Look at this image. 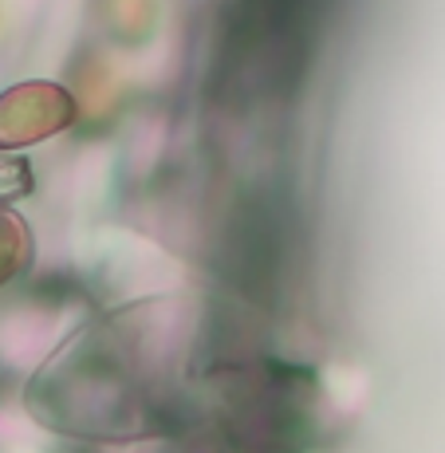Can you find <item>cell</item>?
Returning a JSON list of instances; mask_svg holds the SVG:
<instances>
[{
  "instance_id": "7a4b0ae2",
  "label": "cell",
  "mask_w": 445,
  "mask_h": 453,
  "mask_svg": "<svg viewBox=\"0 0 445 453\" xmlns=\"http://www.w3.org/2000/svg\"><path fill=\"white\" fill-rule=\"evenodd\" d=\"M32 260V233L28 221L12 209H0V288L12 284Z\"/></svg>"
},
{
  "instance_id": "6da1fadb",
  "label": "cell",
  "mask_w": 445,
  "mask_h": 453,
  "mask_svg": "<svg viewBox=\"0 0 445 453\" xmlns=\"http://www.w3.org/2000/svg\"><path fill=\"white\" fill-rule=\"evenodd\" d=\"M75 95L59 83L28 80L0 91V150L48 142L75 123Z\"/></svg>"
}]
</instances>
